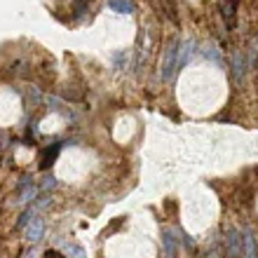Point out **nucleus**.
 Segmentation results:
<instances>
[{"instance_id": "obj_6", "label": "nucleus", "mask_w": 258, "mask_h": 258, "mask_svg": "<svg viewBox=\"0 0 258 258\" xmlns=\"http://www.w3.org/2000/svg\"><path fill=\"white\" fill-rule=\"evenodd\" d=\"M195 52H197V42L195 40L181 42V47H178V68H183L185 63H190V59L195 56Z\"/></svg>"}, {"instance_id": "obj_5", "label": "nucleus", "mask_w": 258, "mask_h": 258, "mask_svg": "<svg viewBox=\"0 0 258 258\" xmlns=\"http://www.w3.org/2000/svg\"><path fill=\"white\" fill-rule=\"evenodd\" d=\"M35 195H38V188H35L33 181H31V178H21L17 202H19V204H26V202H31V200H35Z\"/></svg>"}, {"instance_id": "obj_9", "label": "nucleus", "mask_w": 258, "mask_h": 258, "mask_svg": "<svg viewBox=\"0 0 258 258\" xmlns=\"http://www.w3.org/2000/svg\"><path fill=\"white\" fill-rule=\"evenodd\" d=\"M59 150H61V143H54L52 148H47L45 153H42L40 157V169H47V167H52L56 160V155H59Z\"/></svg>"}, {"instance_id": "obj_13", "label": "nucleus", "mask_w": 258, "mask_h": 258, "mask_svg": "<svg viewBox=\"0 0 258 258\" xmlns=\"http://www.w3.org/2000/svg\"><path fill=\"white\" fill-rule=\"evenodd\" d=\"M61 249H63V253H66L68 258H87V251H85L82 246L71 244V242H66V244H63Z\"/></svg>"}, {"instance_id": "obj_2", "label": "nucleus", "mask_w": 258, "mask_h": 258, "mask_svg": "<svg viewBox=\"0 0 258 258\" xmlns=\"http://www.w3.org/2000/svg\"><path fill=\"white\" fill-rule=\"evenodd\" d=\"M225 246H228V258H244V232L230 230L225 237Z\"/></svg>"}, {"instance_id": "obj_8", "label": "nucleus", "mask_w": 258, "mask_h": 258, "mask_svg": "<svg viewBox=\"0 0 258 258\" xmlns=\"http://www.w3.org/2000/svg\"><path fill=\"white\" fill-rule=\"evenodd\" d=\"M162 256L164 258L176 256V237H174V230H164L162 232Z\"/></svg>"}, {"instance_id": "obj_1", "label": "nucleus", "mask_w": 258, "mask_h": 258, "mask_svg": "<svg viewBox=\"0 0 258 258\" xmlns=\"http://www.w3.org/2000/svg\"><path fill=\"white\" fill-rule=\"evenodd\" d=\"M178 47H181V42L174 40L169 42V47L164 49L162 54V61H160V78L162 80H171L178 71Z\"/></svg>"}, {"instance_id": "obj_14", "label": "nucleus", "mask_w": 258, "mask_h": 258, "mask_svg": "<svg viewBox=\"0 0 258 258\" xmlns=\"http://www.w3.org/2000/svg\"><path fill=\"white\" fill-rule=\"evenodd\" d=\"M56 188V178L54 176H49V178H45V181H42V185H40V190H54Z\"/></svg>"}, {"instance_id": "obj_4", "label": "nucleus", "mask_w": 258, "mask_h": 258, "mask_svg": "<svg viewBox=\"0 0 258 258\" xmlns=\"http://www.w3.org/2000/svg\"><path fill=\"white\" fill-rule=\"evenodd\" d=\"M24 235H26V239L31 244H38L42 239V235H45V221L40 216H33L28 221L26 228H24Z\"/></svg>"}, {"instance_id": "obj_10", "label": "nucleus", "mask_w": 258, "mask_h": 258, "mask_svg": "<svg viewBox=\"0 0 258 258\" xmlns=\"http://www.w3.org/2000/svg\"><path fill=\"white\" fill-rule=\"evenodd\" d=\"M108 7L117 14H132L134 12V3H132V0H108Z\"/></svg>"}, {"instance_id": "obj_3", "label": "nucleus", "mask_w": 258, "mask_h": 258, "mask_svg": "<svg viewBox=\"0 0 258 258\" xmlns=\"http://www.w3.org/2000/svg\"><path fill=\"white\" fill-rule=\"evenodd\" d=\"M237 5L239 0H218V10H221V17L228 28H235L237 24Z\"/></svg>"}, {"instance_id": "obj_15", "label": "nucleus", "mask_w": 258, "mask_h": 258, "mask_svg": "<svg viewBox=\"0 0 258 258\" xmlns=\"http://www.w3.org/2000/svg\"><path fill=\"white\" fill-rule=\"evenodd\" d=\"M45 258H63L61 253H56V251H47L45 253Z\"/></svg>"}, {"instance_id": "obj_11", "label": "nucleus", "mask_w": 258, "mask_h": 258, "mask_svg": "<svg viewBox=\"0 0 258 258\" xmlns=\"http://www.w3.org/2000/svg\"><path fill=\"white\" fill-rule=\"evenodd\" d=\"M244 258H258L256 237H253L251 232H244Z\"/></svg>"}, {"instance_id": "obj_7", "label": "nucleus", "mask_w": 258, "mask_h": 258, "mask_svg": "<svg viewBox=\"0 0 258 258\" xmlns=\"http://www.w3.org/2000/svg\"><path fill=\"white\" fill-rule=\"evenodd\" d=\"M246 71H249V66H246V59H244V54H242V52L237 49V52L232 54V75H235V80H237V82L244 80Z\"/></svg>"}, {"instance_id": "obj_12", "label": "nucleus", "mask_w": 258, "mask_h": 258, "mask_svg": "<svg viewBox=\"0 0 258 258\" xmlns=\"http://www.w3.org/2000/svg\"><path fill=\"white\" fill-rule=\"evenodd\" d=\"M202 54L207 56V59H211L214 63H218V66H223V54H221V49H218L216 45H207V47L202 49Z\"/></svg>"}]
</instances>
